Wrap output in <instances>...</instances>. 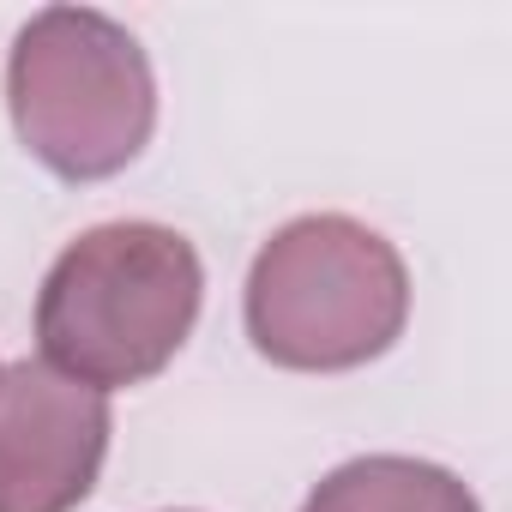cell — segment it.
I'll list each match as a JSON object with an SVG mask.
<instances>
[{
	"label": "cell",
	"mask_w": 512,
	"mask_h": 512,
	"mask_svg": "<svg viewBox=\"0 0 512 512\" xmlns=\"http://www.w3.org/2000/svg\"><path fill=\"white\" fill-rule=\"evenodd\" d=\"M205 272L181 229L97 223L61 247L37 296L43 362L91 392L145 386L199 320Z\"/></svg>",
	"instance_id": "1"
},
{
	"label": "cell",
	"mask_w": 512,
	"mask_h": 512,
	"mask_svg": "<svg viewBox=\"0 0 512 512\" xmlns=\"http://www.w3.org/2000/svg\"><path fill=\"white\" fill-rule=\"evenodd\" d=\"M410 272L398 247L338 211L284 223L247 272V338L296 374H344L398 344Z\"/></svg>",
	"instance_id": "2"
},
{
	"label": "cell",
	"mask_w": 512,
	"mask_h": 512,
	"mask_svg": "<svg viewBox=\"0 0 512 512\" xmlns=\"http://www.w3.org/2000/svg\"><path fill=\"white\" fill-rule=\"evenodd\" d=\"M7 109L43 169L61 181H109L157 127V79L139 37L109 13L43 7L13 37Z\"/></svg>",
	"instance_id": "3"
},
{
	"label": "cell",
	"mask_w": 512,
	"mask_h": 512,
	"mask_svg": "<svg viewBox=\"0 0 512 512\" xmlns=\"http://www.w3.org/2000/svg\"><path fill=\"white\" fill-rule=\"evenodd\" d=\"M109 452V398L49 362L0 368V512H73Z\"/></svg>",
	"instance_id": "4"
},
{
	"label": "cell",
	"mask_w": 512,
	"mask_h": 512,
	"mask_svg": "<svg viewBox=\"0 0 512 512\" xmlns=\"http://www.w3.org/2000/svg\"><path fill=\"white\" fill-rule=\"evenodd\" d=\"M302 512H482V506L452 470L428 458L374 452V458H350L332 476H320Z\"/></svg>",
	"instance_id": "5"
}]
</instances>
